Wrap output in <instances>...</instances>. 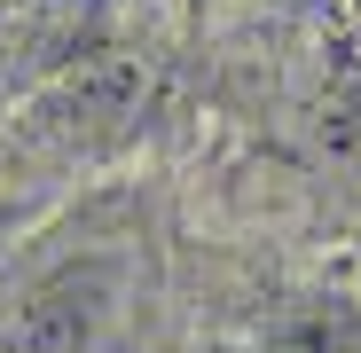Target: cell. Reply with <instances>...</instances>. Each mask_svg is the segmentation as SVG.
Wrapping results in <instances>:
<instances>
[{
  "mask_svg": "<svg viewBox=\"0 0 361 353\" xmlns=\"http://www.w3.org/2000/svg\"><path fill=\"white\" fill-rule=\"evenodd\" d=\"M157 306V244L126 197L32 235L0 275V353H134Z\"/></svg>",
  "mask_w": 361,
  "mask_h": 353,
  "instance_id": "obj_1",
  "label": "cell"
},
{
  "mask_svg": "<svg viewBox=\"0 0 361 353\" xmlns=\"http://www.w3.org/2000/svg\"><path fill=\"white\" fill-rule=\"evenodd\" d=\"M259 353H361V306L353 299H314L290 322L259 337Z\"/></svg>",
  "mask_w": 361,
  "mask_h": 353,
  "instance_id": "obj_2",
  "label": "cell"
},
{
  "mask_svg": "<svg viewBox=\"0 0 361 353\" xmlns=\"http://www.w3.org/2000/svg\"><path fill=\"white\" fill-rule=\"evenodd\" d=\"M314 142H322V165L338 173L345 189H361V79L330 87L322 118H314Z\"/></svg>",
  "mask_w": 361,
  "mask_h": 353,
  "instance_id": "obj_3",
  "label": "cell"
}]
</instances>
